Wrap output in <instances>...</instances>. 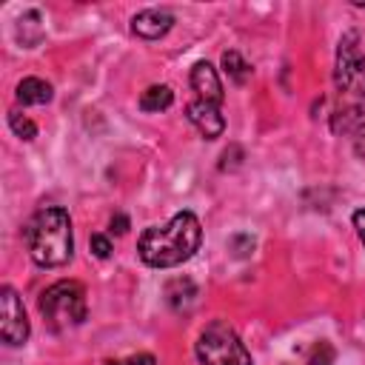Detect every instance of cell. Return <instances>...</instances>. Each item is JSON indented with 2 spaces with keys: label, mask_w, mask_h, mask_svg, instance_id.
Here are the masks:
<instances>
[{
  "label": "cell",
  "mask_w": 365,
  "mask_h": 365,
  "mask_svg": "<svg viewBox=\"0 0 365 365\" xmlns=\"http://www.w3.org/2000/svg\"><path fill=\"white\" fill-rule=\"evenodd\" d=\"M17 103H23V106H43V103H48L51 100V86L46 83V80H40V77H26V80H20L17 83Z\"/></svg>",
  "instance_id": "obj_10"
},
{
  "label": "cell",
  "mask_w": 365,
  "mask_h": 365,
  "mask_svg": "<svg viewBox=\"0 0 365 365\" xmlns=\"http://www.w3.org/2000/svg\"><path fill=\"white\" fill-rule=\"evenodd\" d=\"M222 68H225V74H228L237 86H242V83L251 77V66L242 60L240 51H225V54H222Z\"/></svg>",
  "instance_id": "obj_13"
},
{
  "label": "cell",
  "mask_w": 365,
  "mask_h": 365,
  "mask_svg": "<svg viewBox=\"0 0 365 365\" xmlns=\"http://www.w3.org/2000/svg\"><path fill=\"white\" fill-rule=\"evenodd\" d=\"M9 125H11V131H14L17 137H23V140H34V137H37V125H34L29 117H23L20 111H11V114H9Z\"/></svg>",
  "instance_id": "obj_14"
},
{
  "label": "cell",
  "mask_w": 365,
  "mask_h": 365,
  "mask_svg": "<svg viewBox=\"0 0 365 365\" xmlns=\"http://www.w3.org/2000/svg\"><path fill=\"white\" fill-rule=\"evenodd\" d=\"M191 86H194V91H197V100L211 103V106H220L222 97H225L217 68H214L211 63H205V60L194 63V68H191Z\"/></svg>",
  "instance_id": "obj_7"
},
{
  "label": "cell",
  "mask_w": 365,
  "mask_h": 365,
  "mask_svg": "<svg viewBox=\"0 0 365 365\" xmlns=\"http://www.w3.org/2000/svg\"><path fill=\"white\" fill-rule=\"evenodd\" d=\"M171 103H174V91L168 86H148L140 97L143 111H165Z\"/></svg>",
  "instance_id": "obj_12"
},
{
  "label": "cell",
  "mask_w": 365,
  "mask_h": 365,
  "mask_svg": "<svg viewBox=\"0 0 365 365\" xmlns=\"http://www.w3.org/2000/svg\"><path fill=\"white\" fill-rule=\"evenodd\" d=\"M0 334H3V342L9 345H23L29 339V319H26V308L17 297L14 288L3 285L0 291Z\"/></svg>",
  "instance_id": "obj_6"
},
{
  "label": "cell",
  "mask_w": 365,
  "mask_h": 365,
  "mask_svg": "<svg viewBox=\"0 0 365 365\" xmlns=\"http://www.w3.org/2000/svg\"><path fill=\"white\" fill-rule=\"evenodd\" d=\"M354 151L359 157H365V123H356V128H354Z\"/></svg>",
  "instance_id": "obj_18"
},
{
  "label": "cell",
  "mask_w": 365,
  "mask_h": 365,
  "mask_svg": "<svg viewBox=\"0 0 365 365\" xmlns=\"http://www.w3.org/2000/svg\"><path fill=\"white\" fill-rule=\"evenodd\" d=\"M336 362V351L331 342H317L308 351V365H334Z\"/></svg>",
  "instance_id": "obj_15"
},
{
  "label": "cell",
  "mask_w": 365,
  "mask_h": 365,
  "mask_svg": "<svg viewBox=\"0 0 365 365\" xmlns=\"http://www.w3.org/2000/svg\"><path fill=\"white\" fill-rule=\"evenodd\" d=\"M171 26H174V14L165 11V9H145V11L134 14V20H131V31L145 37V40L163 37Z\"/></svg>",
  "instance_id": "obj_9"
},
{
  "label": "cell",
  "mask_w": 365,
  "mask_h": 365,
  "mask_svg": "<svg viewBox=\"0 0 365 365\" xmlns=\"http://www.w3.org/2000/svg\"><path fill=\"white\" fill-rule=\"evenodd\" d=\"M200 240H202L200 220L191 211H180L165 225L145 228L140 234L137 251H140V259L151 268H174L194 257V251L200 248Z\"/></svg>",
  "instance_id": "obj_1"
},
{
  "label": "cell",
  "mask_w": 365,
  "mask_h": 365,
  "mask_svg": "<svg viewBox=\"0 0 365 365\" xmlns=\"http://www.w3.org/2000/svg\"><path fill=\"white\" fill-rule=\"evenodd\" d=\"M334 83L339 91V111L334 120V131H348L359 117V106L365 100V57L359 48V34L345 31L336 46V68Z\"/></svg>",
  "instance_id": "obj_2"
},
{
  "label": "cell",
  "mask_w": 365,
  "mask_h": 365,
  "mask_svg": "<svg viewBox=\"0 0 365 365\" xmlns=\"http://www.w3.org/2000/svg\"><path fill=\"white\" fill-rule=\"evenodd\" d=\"M91 251H94V257L106 259V257L111 254V242H108V237H103V234H94V237H91Z\"/></svg>",
  "instance_id": "obj_16"
},
{
  "label": "cell",
  "mask_w": 365,
  "mask_h": 365,
  "mask_svg": "<svg viewBox=\"0 0 365 365\" xmlns=\"http://www.w3.org/2000/svg\"><path fill=\"white\" fill-rule=\"evenodd\" d=\"M40 314L54 331L74 328L86 319V288L74 279H60L40 294Z\"/></svg>",
  "instance_id": "obj_4"
},
{
  "label": "cell",
  "mask_w": 365,
  "mask_h": 365,
  "mask_svg": "<svg viewBox=\"0 0 365 365\" xmlns=\"http://www.w3.org/2000/svg\"><path fill=\"white\" fill-rule=\"evenodd\" d=\"M125 228H128V220H125L123 214H117V217L111 220V231H117V234H125Z\"/></svg>",
  "instance_id": "obj_20"
},
{
  "label": "cell",
  "mask_w": 365,
  "mask_h": 365,
  "mask_svg": "<svg viewBox=\"0 0 365 365\" xmlns=\"http://www.w3.org/2000/svg\"><path fill=\"white\" fill-rule=\"evenodd\" d=\"M165 297H168V302H171L174 311H182V308H188L194 302L197 288H194V282L188 277H177V279H171L165 285Z\"/></svg>",
  "instance_id": "obj_11"
},
{
  "label": "cell",
  "mask_w": 365,
  "mask_h": 365,
  "mask_svg": "<svg viewBox=\"0 0 365 365\" xmlns=\"http://www.w3.org/2000/svg\"><path fill=\"white\" fill-rule=\"evenodd\" d=\"M197 359L202 365H251V354L225 322H211L197 336Z\"/></svg>",
  "instance_id": "obj_5"
},
{
  "label": "cell",
  "mask_w": 365,
  "mask_h": 365,
  "mask_svg": "<svg viewBox=\"0 0 365 365\" xmlns=\"http://www.w3.org/2000/svg\"><path fill=\"white\" fill-rule=\"evenodd\" d=\"M354 228H356V234H359V242L365 245V208L354 211Z\"/></svg>",
  "instance_id": "obj_19"
},
{
  "label": "cell",
  "mask_w": 365,
  "mask_h": 365,
  "mask_svg": "<svg viewBox=\"0 0 365 365\" xmlns=\"http://www.w3.org/2000/svg\"><path fill=\"white\" fill-rule=\"evenodd\" d=\"M108 365H157V359L151 354H134V356H125V359H114Z\"/></svg>",
  "instance_id": "obj_17"
},
{
  "label": "cell",
  "mask_w": 365,
  "mask_h": 365,
  "mask_svg": "<svg viewBox=\"0 0 365 365\" xmlns=\"http://www.w3.org/2000/svg\"><path fill=\"white\" fill-rule=\"evenodd\" d=\"M185 114H188V120L197 125V131H200L205 140H217V137L225 131V120H222V114H220V106L194 100V103H188Z\"/></svg>",
  "instance_id": "obj_8"
},
{
  "label": "cell",
  "mask_w": 365,
  "mask_h": 365,
  "mask_svg": "<svg viewBox=\"0 0 365 365\" xmlns=\"http://www.w3.org/2000/svg\"><path fill=\"white\" fill-rule=\"evenodd\" d=\"M23 234H26L29 254L40 268H57L71 259V248H74L71 220L63 208H57V205L40 208L29 220Z\"/></svg>",
  "instance_id": "obj_3"
}]
</instances>
